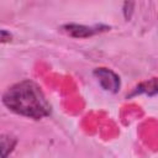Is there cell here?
Listing matches in <instances>:
<instances>
[{
	"instance_id": "6",
	"label": "cell",
	"mask_w": 158,
	"mask_h": 158,
	"mask_svg": "<svg viewBox=\"0 0 158 158\" xmlns=\"http://www.w3.org/2000/svg\"><path fill=\"white\" fill-rule=\"evenodd\" d=\"M133 6H135V2H125L123 4V15H125V19L128 21L133 14Z\"/></svg>"
},
{
	"instance_id": "5",
	"label": "cell",
	"mask_w": 158,
	"mask_h": 158,
	"mask_svg": "<svg viewBox=\"0 0 158 158\" xmlns=\"http://www.w3.org/2000/svg\"><path fill=\"white\" fill-rule=\"evenodd\" d=\"M137 91H138V93H146V94H148L149 96L156 95V94H157V79L153 78V79H151L149 81L141 84V85L137 88Z\"/></svg>"
},
{
	"instance_id": "3",
	"label": "cell",
	"mask_w": 158,
	"mask_h": 158,
	"mask_svg": "<svg viewBox=\"0 0 158 158\" xmlns=\"http://www.w3.org/2000/svg\"><path fill=\"white\" fill-rule=\"evenodd\" d=\"M62 30L72 36V37H75V38H86V37H90V36H94L101 31H107L109 27L107 26H93V27H89V26H85V25H78V23H68V25H64L62 26Z\"/></svg>"
},
{
	"instance_id": "2",
	"label": "cell",
	"mask_w": 158,
	"mask_h": 158,
	"mask_svg": "<svg viewBox=\"0 0 158 158\" xmlns=\"http://www.w3.org/2000/svg\"><path fill=\"white\" fill-rule=\"evenodd\" d=\"M94 75L98 78L100 85L102 86V89L111 91V93H117L120 90V77L112 72L109 68H96L94 70Z\"/></svg>"
},
{
	"instance_id": "1",
	"label": "cell",
	"mask_w": 158,
	"mask_h": 158,
	"mask_svg": "<svg viewBox=\"0 0 158 158\" xmlns=\"http://www.w3.org/2000/svg\"><path fill=\"white\" fill-rule=\"evenodd\" d=\"M2 102L9 110L33 120H41L51 114V105L40 85L30 79L11 85L4 93Z\"/></svg>"
},
{
	"instance_id": "4",
	"label": "cell",
	"mask_w": 158,
	"mask_h": 158,
	"mask_svg": "<svg viewBox=\"0 0 158 158\" xmlns=\"http://www.w3.org/2000/svg\"><path fill=\"white\" fill-rule=\"evenodd\" d=\"M17 143L16 137L11 135H0V158H7Z\"/></svg>"
},
{
	"instance_id": "7",
	"label": "cell",
	"mask_w": 158,
	"mask_h": 158,
	"mask_svg": "<svg viewBox=\"0 0 158 158\" xmlns=\"http://www.w3.org/2000/svg\"><path fill=\"white\" fill-rule=\"evenodd\" d=\"M12 38V35L6 31V30H0V43H5V42H10Z\"/></svg>"
}]
</instances>
